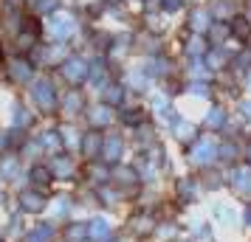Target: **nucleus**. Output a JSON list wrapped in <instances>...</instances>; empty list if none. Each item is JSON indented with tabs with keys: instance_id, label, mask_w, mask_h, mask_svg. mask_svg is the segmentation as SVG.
<instances>
[{
	"instance_id": "f257e3e1",
	"label": "nucleus",
	"mask_w": 251,
	"mask_h": 242,
	"mask_svg": "<svg viewBox=\"0 0 251 242\" xmlns=\"http://www.w3.org/2000/svg\"><path fill=\"white\" fill-rule=\"evenodd\" d=\"M231 183L240 195H251V166H237L231 172Z\"/></svg>"
},
{
	"instance_id": "f03ea898",
	"label": "nucleus",
	"mask_w": 251,
	"mask_h": 242,
	"mask_svg": "<svg viewBox=\"0 0 251 242\" xmlns=\"http://www.w3.org/2000/svg\"><path fill=\"white\" fill-rule=\"evenodd\" d=\"M215 152H217V147L215 144H212V141H201V144H198V147H195L192 150V163H198V166H201V163H209V161H215Z\"/></svg>"
},
{
	"instance_id": "7ed1b4c3",
	"label": "nucleus",
	"mask_w": 251,
	"mask_h": 242,
	"mask_svg": "<svg viewBox=\"0 0 251 242\" xmlns=\"http://www.w3.org/2000/svg\"><path fill=\"white\" fill-rule=\"evenodd\" d=\"M110 234H113V231H110V222H107L104 217H96L91 222V228H88V237H91L93 242H107Z\"/></svg>"
},
{
	"instance_id": "20e7f679",
	"label": "nucleus",
	"mask_w": 251,
	"mask_h": 242,
	"mask_svg": "<svg viewBox=\"0 0 251 242\" xmlns=\"http://www.w3.org/2000/svg\"><path fill=\"white\" fill-rule=\"evenodd\" d=\"M20 206H23L25 211H43L46 200H43V195H37V192H23V195H20Z\"/></svg>"
},
{
	"instance_id": "39448f33",
	"label": "nucleus",
	"mask_w": 251,
	"mask_h": 242,
	"mask_svg": "<svg viewBox=\"0 0 251 242\" xmlns=\"http://www.w3.org/2000/svg\"><path fill=\"white\" fill-rule=\"evenodd\" d=\"M34 93H37V102L43 104V107H54V96H51V85L48 82H37V88H34Z\"/></svg>"
},
{
	"instance_id": "423d86ee",
	"label": "nucleus",
	"mask_w": 251,
	"mask_h": 242,
	"mask_svg": "<svg viewBox=\"0 0 251 242\" xmlns=\"http://www.w3.org/2000/svg\"><path fill=\"white\" fill-rule=\"evenodd\" d=\"M62 73H65L71 82H79L82 76H85V65H82L79 59H74V62H68V65L62 68Z\"/></svg>"
},
{
	"instance_id": "0eeeda50",
	"label": "nucleus",
	"mask_w": 251,
	"mask_h": 242,
	"mask_svg": "<svg viewBox=\"0 0 251 242\" xmlns=\"http://www.w3.org/2000/svg\"><path fill=\"white\" fill-rule=\"evenodd\" d=\"M119 155H122V141L119 138H107L104 141V158H107V161H116Z\"/></svg>"
},
{
	"instance_id": "6e6552de",
	"label": "nucleus",
	"mask_w": 251,
	"mask_h": 242,
	"mask_svg": "<svg viewBox=\"0 0 251 242\" xmlns=\"http://www.w3.org/2000/svg\"><path fill=\"white\" fill-rule=\"evenodd\" d=\"M91 118H93V124H107V121L113 118V113H110L107 107H96V110L91 113Z\"/></svg>"
},
{
	"instance_id": "1a4fd4ad",
	"label": "nucleus",
	"mask_w": 251,
	"mask_h": 242,
	"mask_svg": "<svg viewBox=\"0 0 251 242\" xmlns=\"http://www.w3.org/2000/svg\"><path fill=\"white\" fill-rule=\"evenodd\" d=\"M51 234H54L51 225H37V231L31 234V242H48L51 240Z\"/></svg>"
},
{
	"instance_id": "9d476101",
	"label": "nucleus",
	"mask_w": 251,
	"mask_h": 242,
	"mask_svg": "<svg viewBox=\"0 0 251 242\" xmlns=\"http://www.w3.org/2000/svg\"><path fill=\"white\" fill-rule=\"evenodd\" d=\"M85 155H96L99 152V135H88V141H85Z\"/></svg>"
},
{
	"instance_id": "9b49d317",
	"label": "nucleus",
	"mask_w": 251,
	"mask_h": 242,
	"mask_svg": "<svg viewBox=\"0 0 251 242\" xmlns=\"http://www.w3.org/2000/svg\"><path fill=\"white\" fill-rule=\"evenodd\" d=\"M206 124H209V127H220V124H223V110H212L209 118H206Z\"/></svg>"
},
{
	"instance_id": "f8f14e48",
	"label": "nucleus",
	"mask_w": 251,
	"mask_h": 242,
	"mask_svg": "<svg viewBox=\"0 0 251 242\" xmlns=\"http://www.w3.org/2000/svg\"><path fill=\"white\" fill-rule=\"evenodd\" d=\"M71 169H74L71 161H57V163H54V172H57V175H71Z\"/></svg>"
},
{
	"instance_id": "ddd939ff",
	"label": "nucleus",
	"mask_w": 251,
	"mask_h": 242,
	"mask_svg": "<svg viewBox=\"0 0 251 242\" xmlns=\"http://www.w3.org/2000/svg\"><path fill=\"white\" fill-rule=\"evenodd\" d=\"M43 147H46L48 152H57V150H59V141H57V135H46V141H43Z\"/></svg>"
},
{
	"instance_id": "4468645a",
	"label": "nucleus",
	"mask_w": 251,
	"mask_h": 242,
	"mask_svg": "<svg viewBox=\"0 0 251 242\" xmlns=\"http://www.w3.org/2000/svg\"><path fill=\"white\" fill-rule=\"evenodd\" d=\"M104 99L116 104L119 99H122V90H119V88H107V90H104Z\"/></svg>"
},
{
	"instance_id": "2eb2a0df",
	"label": "nucleus",
	"mask_w": 251,
	"mask_h": 242,
	"mask_svg": "<svg viewBox=\"0 0 251 242\" xmlns=\"http://www.w3.org/2000/svg\"><path fill=\"white\" fill-rule=\"evenodd\" d=\"M31 177H34V183H43V186H46L48 172H46V169H34V172H31Z\"/></svg>"
},
{
	"instance_id": "dca6fc26",
	"label": "nucleus",
	"mask_w": 251,
	"mask_h": 242,
	"mask_svg": "<svg viewBox=\"0 0 251 242\" xmlns=\"http://www.w3.org/2000/svg\"><path fill=\"white\" fill-rule=\"evenodd\" d=\"M54 214H68V200H65V197H59L57 203H54Z\"/></svg>"
},
{
	"instance_id": "f3484780",
	"label": "nucleus",
	"mask_w": 251,
	"mask_h": 242,
	"mask_svg": "<svg viewBox=\"0 0 251 242\" xmlns=\"http://www.w3.org/2000/svg\"><path fill=\"white\" fill-rule=\"evenodd\" d=\"M14 79H28V65H14Z\"/></svg>"
},
{
	"instance_id": "a211bd4d",
	"label": "nucleus",
	"mask_w": 251,
	"mask_h": 242,
	"mask_svg": "<svg viewBox=\"0 0 251 242\" xmlns=\"http://www.w3.org/2000/svg\"><path fill=\"white\" fill-rule=\"evenodd\" d=\"M85 234H88V228H85V225H74V228H71V240H82Z\"/></svg>"
},
{
	"instance_id": "6ab92c4d",
	"label": "nucleus",
	"mask_w": 251,
	"mask_h": 242,
	"mask_svg": "<svg viewBox=\"0 0 251 242\" xmlns=\"http://www.w3.org/2000/svg\"><path fill=\"white\" fill-rule=\"evenodd\" d=\"M178 189H181V195H183V197H192V192H195L189 180H181V186H178Z\"/></svg>"
},
{
	"instance_id": "aec40b11",
	"label": "nucleus",
	"mask_w": 251,
	"mask_h": 242,
	"mask_svg": "<svg viewBox=\"0 0 251 242\" xmlns=\"http://www.w3.org/2000/svg\"><path fill=\"white\" fill-rule=\"evenodd\" d=\"M175 130H178L181 135H192V127H189V124H181V127H175Z\"/></svg>"
},
{
	"instance_id": "412c9836",
	"label": "nucleus",
	"mask_w": 251,
	"mask_h": 242,
	"mask_svg": "<svg viewBox=\"0 0 251 242\" xmlns=\"http://www.w3.org/2000/svg\"><path fill=\"white\" fill-rule=\"evenodd\" d=\"M243 220H246V222H249V225H251V206L246 208V214H243Z\"/></svg>"
},
{
	"instance_id": "4be33fe9",
	"label": "nucleus",
	"mask_w": 251,
	"mask_h": 242,
	"mask_svg": "<svg viewBox=\"0 0 251 242\" xmlns=\"http://www.w3.org/2000/svg\"><path fill=\"white\" fill-rule=\"evenodd\" d=\"M243 113H249V115H251V104H243Z\"/></svg>"
},
{
	"instance_id": "5701e85b",
	"label": "nucleus",
	"mask_w": 251,
	"mask_h": 242,
	"mask_svg": "<svg viewBox=\"0 0 251 242\" xmlns=\"http://www.w3.org/2000/svg\"><path fill=\"white\" fill-rule=\"evenodd\" d=\"M3 144H6V138H3V135H0V150H3Z\"/></svg>"
},
{
	"instance_id": "b1692460",
	"label": "nucleus",
	"mask_w": 251,
	"mask_h": 242,
	"mask_svg": "<svg viewBox=\"0 0 251 242\" xmlns=\"http://www.w3.org/2000/svg\"><path fill=\"white\" fill-rule=\"evenodd\" d=\"M249 158H251V147H249Z\"/></svg>"
}]
</instances>
